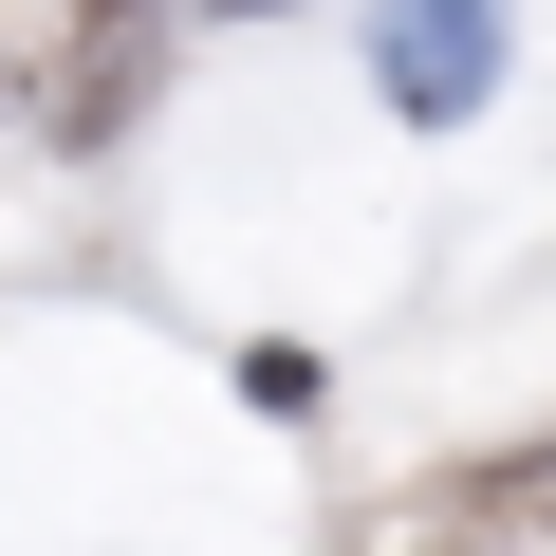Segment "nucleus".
<instances>
[{
    "mask_svg": "<svg viewBox=\"0 0 556 556\" xmlns=\"http://www.w3.org/2000/svg\"><path fill=\"white\" fill-rule=\"evenodd\" d=\"M371 75H390L408 130H464L482 75H501V0H390V20H371Z\"/></svg>",
    "mask_w": 556,
    "mask_h": 556,
    "instance_id": "nucleus-1",
    "label": "nucleus"
},
{
    "mask_svg": "<svg viewBox=\"0 0 556 556\" xmlns=\"http://www.w3.org/2000/svg\"><path fill=\"white\" fill-rule=\"evenodd\" d=\"M464 519H482V538H556V427H538V445H501V464L464 482Z\"/></svg>",
    "mask_w": 556,
    "mask_h": 556,
    "instance_id": "nucleus-2",
    "label": "nucleus"
},
{
    "mask_svg": "<svg viewBox=\"0 0 556 556\" xmlns=\"http://www.w3.org/2000/svg\"><path fill=\"white\" fill-rule=\"evenodd\" d=\"M130 75H149V56H130V38H93V56L56 75V130H112V112H130Z\"/></svg>",
    "mask_w": 556,
    "mask_h": 556,
    "instance_id": "nucleus-3",
    "label": "nucleus"
},
{
    "mask_svg": "<svg viewBox=\"0 0 556 556\" xmlns=\"http://www.w3.org/2000/svg\"><path fill=\"white\" fill-rule=\"evenodd\" d=\"M223 20H278V0H223Z\"/></svg>",
    "mask_w": 556,
    "mask_h": 556,
    "instance_id": "nucleus-4",
    "label": "nucleus"
},
{
    "mask_svg": "<svg viewBox=\"0 0 556 556\" xmlns=\"http://www.w3.org/2000/svg\"><path fill=\"white\" fill-rule=\"evenodd\" d=\"M93 20H130V0H93Z\"/></svg>",
    "mask_w": 556,
    "mask_h": 556,
    "instance_id": "nucleus-5",
    "label": "nucleus"
}]
</instances>
